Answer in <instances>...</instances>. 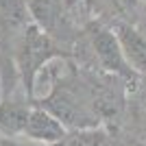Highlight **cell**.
Wrapping results in <instances>:
<instances>
[{"label": "cell", "instance_id": "obj_6", "mask_svg": "<svg viewBox=\"0 0 146 146\" xmlns=\"http://www.w3.org/2000/svg\"><path fill=\"white\" fill-rule=\"evenodd\" d=\"M31 109H33V100L26 94L0 96V135L7 137L24 135Z\"/></svg>", "mask_w": 146, "mask_h": 146}, {"label": "cell", "instance_id": "obj_4", "mask_svg": "<svg viewBox=\"0 0 146 146\" xmlns=\"http://www.w3.org/2000/svg\"><path fill=\"white\" fill-rule=\"evenodd\" d=\"M31 22L26 0H0V59H13V46Z\"/></svg>", "mask_w": 146, "mask_h": 146}, {"label": "cell", "instance_id": "obj_2", "mask_svg": "<svg viewBox=\"0 0 146 146\" xmlns=\"http://www.w3.org/2000/svg\"><path fill=\"white\" fill-rule=\"evenodd\" d=\"M57 57H68V52L52 39L48 31H44L37 22H31L29 29L20 35V39L13 46V59H15L20 79H22V87L31 100L35 94L37 74Z\"/></svg>", "mask_w": 146, "mask_h": 146}, {"label": "cell", "instance_id": "obj_5", "mask_svg": "<svg viewBox=\"0 0 146 146\" xmlns=\"http://www.w3.org/2000/svg\"><path fill=\"white\" fill-rule=\"evenodd\" d=\"M24 137L48 146L61 144L68 137V127L57 116H52L48 109L33 103V109L29 113V122H26V129H24Z\"/></svg>", "mask_w": 146, "mask_h": 146}, {"label": "cell", "instance_id": "obj_1", "mask_svg": "<svg viewBox=\"0 0 146 146\" xmlns=\"http://www.w3.org/2000/svg\"><path fill=\"white\" fill-rule=\"evenodd\" d=\"M35 105L48 109L52 116H57L68 129L85 131L98 124V111L92 109V94L90 85L79 81L76 74H70L68 79H61L52 85L50 94L42 100H33Z\"/></svg>", "mask_w": 146, "mask_h": 146}, {"label": "cell", "instance_id": "obj_8", "mask_svg": "<svg viewBox=\"0 0 146 146\" xmlns=\"http://www.w3.org/2000/svg\"><path fill=\"white\" fill-rule=\"evenodd\" d=\"M29 11L37 24L44 31H52L61 18V2L59 0H26Z\"/></svg>", "mask_w": 146, "mask_h": 146}, {"label": "cell", "instance_id": "obj_7", "mask_svg": "<svg viewBox=\"0 0 146 146\" xmlns=\"http://www.w3.org/2000/svg\"><path fill=\"white\" fill-rule=\"evenodd\" d=\"M113 33H116L118 42H120L129 63L133 66V70L140 74H146V35L127 20H116Z\"/></svg>", "mask_w": 146, "mask_h": 146}, {"label": "cell", "instance_id": "obj_9", "mask_svg": "<svg viewBox=\"0 0 146 146\" xmlns=\"http://www.w3.org/2000/svg\"><path fill=\"white\" fill-rule=\"evenodd\" d=\"M0 146H48V144H42V142L29 140V137H24V135H13V137L0 135Z\"/></svg>", "mask_w": 146, "mask_h": 146}, {"label": "cell", "instance_id": "obj_3", "mask_svg": "<svg viewBox=\"0 0 146 146\" xmlns=\"http://www.w3.org/2000/svg\"><path fill=\"white\" fill-rule=\"evenodd\" d=\"M90 42H92V50H94V57H96L98 66L103 68L105 72L113 74L116 79H122L131 87L137 85L140 72H135L133 66L129 63V59L124 55V50H122L113 31L105 29V26H96L90 33Z\"/></svg>", "mask_w": 146, "mask_h": 146}, {"label": "cell", "instance_id": "obj_10", "mask_svg": "<svg viewBox=\"0 0 146 146\" xmlns=\"http://www.w3.org/2000/svg\"><path fill=\"white\" fill-rule=\"evenodd\" d=\"M142 2H144V5H146V0H142Z\"/></svg>", "mask_w": 146, "mask_h": 146}]
</instances>
